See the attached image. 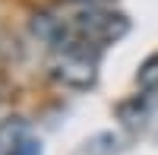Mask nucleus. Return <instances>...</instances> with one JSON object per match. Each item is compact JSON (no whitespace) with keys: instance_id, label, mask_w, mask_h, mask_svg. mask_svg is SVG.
Returning a JSON list of instances; mask_svg holds the SVG:
<instances>
[{"instance_id":"1","label":"nucleus","mask_w":158,"mask_h":155,"mask_svg":"<svg viewBox=\"0 0 158 155\" xmlns=\"http://www.w3.org/2000/svg\"><path fill=\"white\" fill-rule=\"evenodd\" d=\"M89 41L82 38H73L63 48H57V60H54V76L63 79L67 86H76V89H85L95 82V51L85 48Z\"/></svg>"},{"instance_id":"2","label":"nucleus","mask_w":158,"mask_h":155,"mask_svg":"<svg viewBox=\"0 0 158 155\" xmlns=\"http://www.w3.org/2000/svg\"><path fill=\"white\" fill-rule=\"evenodd\" d=\"M73 32L82 38V41H114L127 32V19L120 13H108L98 6H85L73 16Z\"/></svg>"},{"instance_id":"3","label":"nucleus","mask_w":158,"mask_h":155,"mask_svg":"<svg viewBox=\"0 0 158 155\" xmlns=\"http://www.w3.org/2000/svg\"><path fill=\"white\" fill-rule=\"evenodd\" d=\"M0 155H41V143L29 133L22 120L0 124Z\"/></svg>"},{"instance_id":"4","label":"nucleus","mask_w":158,"mask_h":155,"mask_svg":"<svg viewBox=\"0 0 158 155\" xmlns=\"http://www.w3.org/2000/svg\"><path fill=\"white\" fill-rule=\"evenodd\" d=\"M155 82H158V54H152L142 63V70H139V86L142 89H152Z\"/></svg>"}]
</instances>
